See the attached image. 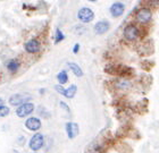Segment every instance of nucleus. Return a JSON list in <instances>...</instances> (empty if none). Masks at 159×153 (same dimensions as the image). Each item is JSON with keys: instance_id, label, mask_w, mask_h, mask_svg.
<instances>
[{"instance_id": "obj_1", "label": "nucleus", "mask_w": 159, "mask_h": 153, "mask_svg": "<svg viewBox=\"0 0 159 153\" xmlns=\"http://www.w3.org/2000/svg\"><path fill=\"white\" fill-rule=\"evenodd\" d=\"M105 72L110 75H116L119 77H131L134 75V69L129 66H124V65H111V66H107L105 68Z\"/></svg>"}, {"instance_id": "obj_2", "label": "nucleus", "mask_w": 159, "mask_h": 153, "mask_svg": "<svg viewBox=\"0 0 159 153\" xmlns=\"http://www.w3.org/2000/svg\"><path fill=\"white\" fill-rule=\"evenodd\" d=\"M151 18H152V13H151V10L149 8H146V7L139 9L135 14L136 22H139L141 24L149 23L150 20H151Z\"/></svg>"}, {"instance_id": "obj_3", "label": "nucleus", "mask_w": 159, "mask_h": 153, "mask_svg": "<svg viewBox=\"0 0 159 153\" xmlns=\"http://www.w3.org/2000/svg\"><path fill=\"white\" fill-rule=\"evenodd\" d=\"M140 35L139 28L134 24H129L124 28V37L127 41H135Z\"/></svg>"}, {"instance_id": "obj_4", "label": "nucleus", "mask_w": 159, "mask_h": 153, "mask_svg": "<svg viewBox=\"0 0 159 153\" xmlns=\"http://www.w3.org/2000/svg\"><path fill=\"white\" fill-rule=\"evenodd\" d=\"M77 18L82 23H90L94 18V13H93L92 9H90L88 7H83V8H81L79 10V13H77Z\"/></svg>"}, {"instance_id": "obj_5", "label": "nucleus", "mask_w": 159, "mask_h": 153, "mask_svg": "<svg viewBox=\"0 0 159 153\" xmlns=\"http://www.w3.org/2000/svg\"><path fill=\"white\" fill-rule=\"evenodd\" d=\"M43 142H44V138H43V135L40 133L34 134L33 136L31 137L30 140V149L33 151H39L41 147L43 146Z\"/></svg>"}, {"instance_id": "obj_6", "label": "nucleus", "mask_w": 159, "mask_h": 153, "mask_svg": "<svg viewBox=\"0 0 159 153\" xmlns=\"http://www.w3.org/2000/svg\"><path fill=\"white\" fill-rule=\"evenodd\" d=\"M34 111V104L33 103H30V102H26L20 106L18 108L16 109V115L20 118H24V117H27L29 115Z\"/></svg>"}, {"instance_id": "obj_7", "label": "nucleus", "mask_w": 159, "mask_h": 153, "mask_svg": "<svg viewBox=\"0 0 159 153\" xmlns=\"http://www.w3.org/2000/svg\"><path fill=\"white\" fill-rule=\"evenodd\" d=\"M27 100H31V95H27V94H13L11 97L9 98V103L11 106L16 107V106H22L24 103H26Z\"/></svg>"}, {"instance_id": "obj_8", "label": "nucleus", "mask_w": 159, "mask_h": 153, "mask_svg": "<svg viewBox=\"0 0 159 153\" xmlns=\"http://www.w3.org/2000/svg\"><path fill=\"white\" fill-rule=\"evenodd\" d=\"M25 127H26L29 130H32V132H37L41 128V120L37 117H31V118H27L26 121H25Z\"/></svg>"}, {"instance_id": "obj_9", "label": "nucleus", "mask_w": 159, "mask_h": 153, "mask_svg": "<svg viewBox=\"0 0 159 153\" xmlns=\"http://www.w3.org/2000/svg\"><path fill=\"white\" fill-rule=\"evenodd\" d=\"M67 136L70 140H74L80 133V127L76 123H67L66 124Z\"/></svg>"}, {"instance_id": "obj_10", "label": "nucleus", "mask_w": 159, "mask_h": 153, "mask_svg": "<svg viewBox=\"0 0 159 153\" xmlns=\"http://www.w3.org/2000/svg\"><path fill=\"white\" fill-rule=\"evenodd\" d=\"M24 48H25V50L26 52L29 53H37L40 51V42L35 39H32V40L27 41L26 43L24 44Z\"/></svg>"}, {"instance_id": "obj_11", "label": "nucleus", "mask_w": 159, "mask_h": 153, "mask_svg": "<svg viewBox=\"0 0 159 153\" xmlns=\"http://www.w3.org/2000/svg\"><path fill=\"white\" fill-rule=\"evenodd\" d=\"M124 10H125V6L122 2H115L110 7V14H111L113 17L122 16L123 14H124Z\"/></svg>"}, {"instance_id": "obj_12", "label": "nucleus", "mask_w": 159, "mask_h": 153, "mask_svg": "<svg viewBox=\"0 0 159 153\" xmlns=\"http://www.w3.org/2000/svg\"><path fill=\"white\" fill-rule=\"evenodd\" d=\"M109 26L110 25L108 22H106V20H100V22H98V23L94 25V32H96L97 34H99V35L105 34L107 31L109 30Z\"/></svg>"}, {"instance_id": "obj_13", "label": "nucleus", "mask_w": 159, "mask_h": 153, "mask_svg": "<svg viewBox=\"0 0 159 153\" xmlns=\"http://www.w3.org/2000/svg\"><path fill=\"white\" fill-rule=\"evenodd\" d=\"M115 87H116L117 90L127 91L131 87V82H129L125 78H122V80H118L115 82Z\"/></svg>"}, {"instance_id": "obj_14", "label": "nucleus", "mask_w": 159, "mask_h": 153, "mask_svg": "<svg viewBox=\"0 0 159 153\" xmlns=\"http://www.w3.org/2000/svg\"><path fill=\"white\" fill-rule=\"evenodd\" d=\"M7 69L9 70L10 73H16L18 68H20V61L16 59H10L8 63H6Z\"/></svg>"}, {"instance_id": "obj_15", "label": "nucleus", "mask_w": 159, "mask_h": 153, "mask_svg": "<svg viewBox=\"0 0 159 153\" xmlns=\"http://www.w3.org/2000/svg\"><path fill=\"white\" fill-rule=\"evenodd\" d=\"M68 67H70V69L72 70L74 73V75L77 77H82L83 76V70L82 68L75 63H68Z\"/></svg>"}, {"instance_id": "obj_16", "label": "nucleus", "mask_w": 159, "mask_h": 153, "mask_svg": "<svg viewBox=\"0 0 159 153\" xmlns=\"http://www.w3.org/2000/svg\"><path fill=\"white\" fill-rule=\"evenodd\" d=\"M76 91H77V87L76 85H70L68 89H66V92L64 94V97H66L67 99H72V98L75 97V94H76Z\"/></svg>"}, {"instance_id": "obj_17", "label": "nucleus", "mask_w": 159, "mask_h": 153, "mask_svg": "<svg viewBox=\"0 0 159 153\" xmlns=\"http://www.w3.org/2000/svg\"><path fill=\"white\" fill-rule=\"evenodd\" d=\"M57 80H58L60 85L66 84L67 82H68V75H67L66 70H61L60 73H58V75H57Z\"/></svg>"}, {"instance_id": "obj_18", "label": "nucleus", "mask_w": 159, "mask_h": 153, "mask_svg": "<svg viewBox=\"0 0 159 153\" xmlns=\"http://www.w3.org/2000/svg\"><path fill=\"white\" fill-rule=\"evenodd\" d=\"M64 39H65L64 33L59 30V28H57L56 30V37H55V43H59V42H61V41L64 40Z\"/></svg>"}, {"instance_id": "obj_19", "label": "nucleus", "mask_w": 159, "mask_h": 153, "mask_svg": "<svg viewBox=\"0 0 159 153\" xmlns=\"http://www.w3.org/2000/svg\"><path fill=\"white\" fill-rule=\"evenodd\" d=\"M9 108L6 106H3V104H1L0 106V117H6L8 113H9Z\"/></svg>"}, {"instance_id": "obj_20", "label": "nucleus", "mask_w": 159, "mask_h": 153, "mask_svg": "<svg viewBox=\"0 0 159 153\" xmlns=\"http://www.w3.org/2000/svg\"><path fill=\"white\" fill-rule=\"evenodd\" d=\"M55 89H56V91L58 92V93H60V94H65V92H66V89H64L63 87V85H60V84H58V85H56L55 86Z\"/></svg>"}, {"instance_id": "obj_21", "label": "nucleus", "mask_w": 159, "mask_h": 153, "mask_svg": "<svg viewBox=\"0 0 159 153\" xmlns=\"http://www.w3.org/2000/svg\"><path fill=\"white\" fill-rule=\"evenodd\" d=\"M159 2V0H143L142 3L143 5H148V6H152V5H156Z\"/></svg>"}, {"instance_id": "obj_22", "label": "nucleus", "mask_w": 159, "mask_h": 153, "mask_svg": "<svg viewBox=\"0 0 159 153\" xmlns=\"http://www.w3.org/2000/svg\"><path fill=\"white\" fill-rule=\"evenodd\" d=\"M60 107H63L64 109L66 110V111H67V112H68V113L70 112V107L67 106V104H66V103H65V102H60Z\"/></svg>"}, {"instance_id": "obj_23", "label": "nucleus", "mask_w": 159, "mask_h": 153, "mask_svg": "<svg viewBox=\"0 0 159 153\" xmlns=\"http://www.w3.org/2000/svg\"><path fill=\"white\" fill-rule=\"evenodd\" d=\"M79 50H80V44L76 43L75 46H74V48H73V52L74 53H77V52H79Z\"/></svg>"}, {"instance_id": "obj_24", "label": "nucleus", "mask_w": 159, "mask_h": 153, "mask_svg": "<svg viewBox=\"0 0 159 153\" xmlns=\"http://www.w3.org/2000/svg\"><path fill=\"white\" fill-rule=\"evenodd\" d=\"M89 1H91V2H96V1H98V0H89Z\"/></svg>"}, {"instance_id": "obj_25", "label": "nucleus", "mask_w": 159, "mask_h": 153, "mask_svg": "<svg viewBox=\"0 0 159 153\" xmlns=\"http://www.w3.org/2000/svg\"><path fill=\"white\" fill-rule=\"evenodd\" d=\"M17 153H18V152H17Z\"/></svg>"}]
</instances>
